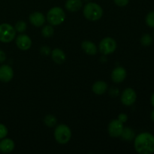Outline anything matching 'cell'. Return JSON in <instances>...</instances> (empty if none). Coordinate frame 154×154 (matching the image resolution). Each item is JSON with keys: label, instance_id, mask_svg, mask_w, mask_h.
<instances>
[{"label": "cell", "instance_id": "2", "mask_svg": "<svg viewBox=\"0 0 154 154\" xmlns=\"http://www.w3.org/2000/svg\"><path fill=\"white\" fill-rule=\"evenodd\" d=\"M84 17L90 21H96L101 19L103 14V10L99 5L95 2H88L83 11Z\"/></svg>", "mask_w": 154, "mask_h": 154}, {"label": "cell", "instance_id": "16", "mask_svg": "<svg viewBox=\"0 0 154 154\" xmlns=\"http://www.w3.org/2000/svg\"><path fill=\"white\" fill-rule=\"evenodd\" d=\"M81 0H67L66 2V8L71 12L78 11L82 8Z\"/></svg>", "mask_w": 154, "mask_h": 154}, {"label": "cell", "instance_id": "10", "mask_svg": "<svg viewBox=\"0 0 154 154\" xmlns=\"http://www.w3.org/2000/svg\"><path fill=\"white\" fill-rule=\"evenodd\" d=\"M16 45L19 49L22 51H27L32 46V40L27 35L20 34L17 37Z\"/></svg>", "mask_w": 154, "mask_h": 154}, {"label": "cell", "instance_id": "18", "mask_svg": "<svg viewBox=\"0 0 154 154\" xmlns=\"http://www.w3.org/2000/svg\"><path fill=\"white\" fill-rule=\"evenodd\" d=\"M121 137L123 140H126V141H132L135 138V132L130 128L125 127L123 128Z\"/></svg>", "mask_w": 154, "mask_h": 154}, {"label": "cell", "instance_id": "3", "mask_svg": "<svg viewBox=\"0 0 154 154\" xmlns=\"http://www.w3.org/2000/svg\"><path fill=\"white\" fill-rule=\"evenodd\" d=\"M66 14L60 7H54L48 11L47 14V20L51 25L58 26L64 22Z\"/></svg>", "mask_w": 154, "mask_h": 154}, {"label": "cell", "instance_id": "25", "mask_svg": "<svg viewBox=\"0 0 154 154\" xmlns=\"http://www.w3.org/2000/svg\"><path fill=\"white\" fill-rule=\"evenodd\" d=\"M114 2L119 7H124L129 4V0H114Z\"/></svg>", "mask_w": 154, "mask_h": 154}, {"label": "cell", "instance_id": "28", "mask_svg": "<svg viewBox=\"0 0 154 154\" xmlns=\"http://www.w3.org/2000/svg\"><path fill=\"white\" fill-rule=\"evenodd\" d=\"M6 60V55L5 53L3 51L0 50V63H2L5 61Z\"/></svg>", "mask_w": 154, "mask_h": 154}, {"label": "cell", "instance_id": "31", "mask_svg": "<svg viewBox=\"0 0 154 154\" xmlns=\"http://www.w3.org/2000/svg\"><path fill=\"white\" fill-rule=\"evenodd\" d=\"M150 117H151V120L154 122V110L151 112V115H150Z\"/></svg>", "mask_w": 154, "mask_h": 154}, {"label": "cell", "instance_id": "11", "mask_svg": "<svg viewBox=\"0 0 154 154\" xmlns=\"http://www.w3.org/2000/svg\"><path fill=\"white\" fill-rule=\"evenodd\" d=\"M126 71L123 67L119 66L115 68L111 73V79L114 83H121L126 79Z\"/></svg>", "mask_w": 154, "mask_h": 154}, {"label": "cell", "instance_id": "13", "mask_svg": "<svg viewBox=\"0 0 154 154\" xmlns=\"http://www.w3.org/2000/svg\"><path fill=\"white\" fill-rule=\"evenodd\" d=\"M15 144L13 140L5 138L0 141V151L4 153H9L14 149Z\"/></svg>", "mask_w": 154, "mask_h": 154}, {"label": "cell", "instance_id": "5", "mask_svg": "<svg viewBox=\"0 0 154 154\" xmlns=\"http://www.w3.org/2000/svg\"><path fill=\"white\" fill-rule=\"evenodd\" d=\"M16 37V30L14 27L8 23H2L0 25V42L3 43H9Z\"/></svg>", "mask_w": 154, "mask_h": 154}, {"label": "cell", "instance_id": "19", "mask_svg": "<svg viewBox=\"0 0 154 154\" xmlns=\"http://www.w3.org/2000/svg\"><path fill=\"white\" fill-rule=\"evenodd\" d=\"M44 122H45V124L47 126H48V127H54V126H55L56 124H57V120L54 115L49 114V115H47L46 117H45Z\"/></svg>", "mask_w": 154, "mask_h": 154}, {"label": "cell", "instance_id": "17", "mask_svg": "<svg viewBox=\"0 0 154 154\" xmlns=\"http://www.w3.org/2000/svg\"><path fill=\"white\" fill-rule=\"evenodd\" d=\"M108 89V84L102 81H96L94 83L92 87L93 92L96 95H103Z\"/></svg>", "mask_w": 154, "mask_h": 154}, {"label": "cell", "instance_id": "6", "mask_svg": "<svg viewBox=\"0 0 154 154\" xmlns=\"http://www.w3.org/2000/svg\"><path fill=\"white\" fill-rule=\"evenodd\" d=\"M117 48V42L114 38L107 37L102 39L99 43V51L104 55H109L113 54Z\"/></svg>", "mask_w": 154, "mask_h": 154}, {"label": "cell", "instance_id": "4", "mask_svg": "<svg viewBox=\"0 0 154 154\" xmlns=\"http://www.w3.org/2000/svg\"><path fill=\"white\" fill-rule=\"evenodd\" d=\"M54 138L59 144H67L72 138V131L70 128L65 124L59 125L54 131Z\"/></svg>", "mask_w": 154, "mask_h": 154}, {"label": "cell", "instance_id": "32", "mask_svg": "<svg viewBox=\"0 0 154 154\" xmlns=\"http://www.w3.org/2000/svg\"><path fill=\"white\" fill-rule=\"evenodd\" d=\"M153 36H154V33H153Z\"/></svg>", "mask_w": 154, "mask_h": 154}, {"label": "cell", "instance_id": "14", "mask_svg": "<svg viewBox=\"0 0 154 154\" xmlns=\"http://www.w3.org/2000/svg\"><path fill=\"white\" fill-rule=\"evenodd\" d=\"M51 57H52V60H54V63L57 64L61 65L66 61V54L62 51L61 49L59 48H56L54 51H51Z\"/></svg>", "mask_w": 154, "mask_h": 154}, {"label": "cell", "instance_id": "7", "mask_svg": "<svg viewBox=\"0 0 154 154\" xmlns=\"http://www.w3.org/2000/svg\"><path fill=\"white\" fill-rule=\"evenodd\" d=\"M123 128L124 126L122 122H120L118 119L114 120L111 121L108 125V133L112 138H118L121 136Z\"/></svg>", "mask_w": 154, "mask_h": 154}, {"label": "cell", "instance_id": "29", "mask_svg": "<svg viewBox=\"0 0 154 154\" xmlns=\"http://www.w3.org/2000/svg\"><path fill=\"white\" fill-rule=\"evenodd\" d=\"M110 94H111V96H117V95L119 94L118 90H117L116 87H114V88L111 89V91H110Z\"/></svg>", "mask_w": 154, "mask_h": 154}, {"label": "cell", "instance_id": "8", "mask_svg": "<svg viewBox=\"0 0 154 154\" xmlns=\"http://www.w3.org/2000/svg\"><path fill=\"white\" fill-rule=\"evenodd\" d=\"M137 95L135 90L132 88H126L123 90L121 95V102L126 106H131L135 102Z\"/></svg>", "mask_w": 154, "mask_h": 154}, {"label": "cell", "instance_id": "20", "mask_svg": "<svg viewBox=\"0 0 154 154\" xmlns=\"http://www.w3.org/2000/svg\"><path fill=\"white\" fill-rule=\"evenodd\" d=\"M54 32V29L53 28L52 25H47L42 28V34L45 38H51L53 36Z\"/></svg>", "mask_w": 154, "mask_h": 154}, {"label": "cell", "instance_id": "26", "mask_svg": "<svg viewBox=\"0 0 154 154\" xmlns=\"http://www.w3.org/2000/svg\"><path fill=\"white\" fill-rule=\"evenodd\" d=\"M40 52L41 54H44V55H49V54L51 53V49H50V48H48V46L44 45V46H42V48H40Z\"/></svg>", "mask_w": 154, "mask_h": 154}, {"label": "cell", "instance_id": "1", "mask_svg": "<svg viewBox=\"0 0 154 154\" xmlns=\"http://www.w3.org/2000/svg\"><path fill=\"white\" fill-rule=\"evenodd\" d=\"M134 146L139 154H152L154 153V136L149 132H142L135 138Z\"/></svg>", "mask_w": 154, "mask_h": 154}, {"label": "cell", "instance_id": "15", "mask_svg": "<svg viewBox=\"0 0 154 154\" xmlns=\"http://www.w3.org/2000/svg\"><path fill=\"white\" fill-rule=\"evenodd\" d=\"M81 48L86 54L89 55H96L97 53V48L93 42L90 41H84L81 44Z\"/></svg>", "mask_w": 154, "mask_h": 154}, {"label": "cell", "instance_id": "27", "mask_svg": "<svg viewBox=\"0 0 154 154\" xmlns=\"http://www.w3.org/2000/svg\"><path fill=\"white\" fill-rule=\"evenodd\" d=\"M118 120H120V122H122L123 123H126L128 120V117L126 114H120V115L118 116Z\"/></svg>", "mask_w": 154, "mask_h": 154}, {"label": "cell", "instance_id": "24", "mask_svg": "<svg viewBox=\"0 0 154 154\" xmlns=\"http://www.w3.org/2000/svg\"><path fill=\"white\" fill-rule=\"evenodd\" d=\"M8 135V129L5 125L0 123V140L5 138Z\"/></svg>", "mask_w": 154, "mask_h": 154}, {"label": "cell", "instance_id": "21", "mask_svg": "<svg viewBox=\"0 0 154 154\" xmlns=\"http://www.w3.org/2000/svg\"><path fill=\"white\" fill-rule=\"evenodd\" d=\"M26 28H27L26 23L22 20L17 22V23L15 24V26H14V29L15 30H16V32H18L20 33H22L23 32H25L26 29Z\"/></svg>", "mask_w": 154, "mask_h": 154}, {"label": "cell", "instance_id": "22", "mask_svg": "<svg viewBox=\"0 0 154 154\" xmlns=\"http://www.w3.org/2000/svg\"><path fill=\"white\" fill-rule=\"evenodd\" d=\"M152 42H153V39H152V37L150 36V35L144 34V35L141 37V43L143 46L144 47L150 46V45L152 44Z\"/></svg>", "mask_w": 154, "mask_h": 154}, {"label": "cell", "instance_id": "30", "mask_svg": "<svg viewBox=\"0 0 154 154\" xmlns=\"http://www.w3.org/2000/svg\"><path fill=\"white\" fill-rule=\"evenodd\" d=\"M151 104L154 108V93H153V95H152L151 96Z\"/></svg>", "mask_w": 154, "mask_h": 154}, {"label": "cell", "instance_id": "12", "mask_svg": "<svg viewBox=\"0 0 154 154\" xmlns=\"http://www.w3.org/2000/svg\"><path fill=\"white\" fill-rule=\"evenodd\" d=\"M29 20L31 24H32L35 27H40L44 25L46 21L45 15L41 12H34L31 14L29 17Z\"/></svg>", "mask_w": 154, "mask_h": 154}, {"label": "cell", "instance_id": "9", "mask_svg": "<svg viewBox=\"0 0 154 154\" xmlns=\"http://www.w3.org/2000/svg\"><path fill=\"white\" fill-rule=\"evenodd\" d=\"M14 72L12 68L8 65H2L0 66V81L3 83H8L12 80Z\"/></svg>", "mask_w": 154, "mask_h": 154}, {"label": "cell", "instance_id": "23", "mask_svg": "<svg viewBox=\"0 0 154 154\" xmlns=\"http://www.w3.org/2000/svg\"><path fill=\"white\" fill-rule=\"evenodd\" d=\"M146 23L149 27L154 28V11H150L146 17Z\"/></svg>", "mask_w": 154, "mask_h": 154}]
</instances>
